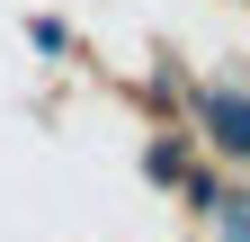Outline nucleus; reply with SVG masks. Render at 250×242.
Returning a JSON list of instances; mask_svg holds the SVG:
<instances>
[{
	"instance_id": "obj_1",
	"label": "nucleus",
	"mask_w": 250,
	"mask_h": 242,
	"mask_svg": "<svg viewBox=\"0 0 250 242\" xmlns=\"http://www.w3.org/2000/svg\"><path fill=\"white\" fill-rule=\"evenodd\" d=\"M206 126H214V144H224V153H250V99L214 90V99H206Z\"/></svg>"
}]
</instances>
